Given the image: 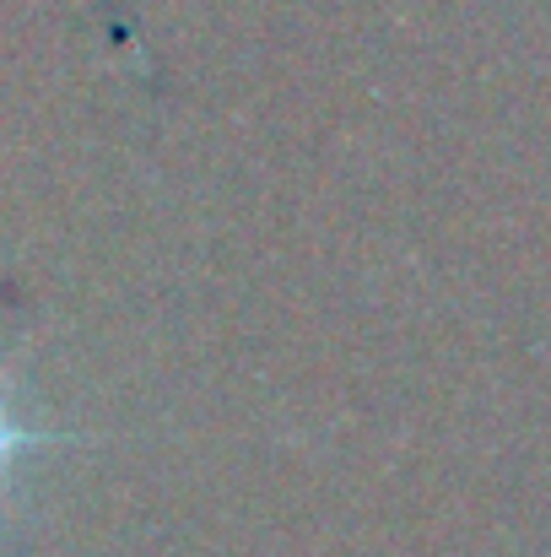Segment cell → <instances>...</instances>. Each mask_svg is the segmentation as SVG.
I'll use <instances>...</instances> for the list:
<instances>
[{"instance_id": "1", "label": "cell", "mask_w": 551, "mask_h": 557, "mask_svg": "<svg viewBox=\"0 0 551 557\" xmlns=\"http://www.w3.org/2000/svg\"><path fill=\"white\" fill-rule=\"evenodd\" d=\"M38 444H60V433H38V428H22L5 400H0V482H5V466L22 455V449H38Z\"/></svg>"}]
</instances>
